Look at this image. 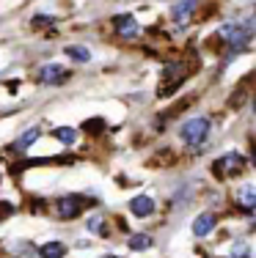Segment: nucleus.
<instances>
[{
  "mask_svg": "<svg viewBox=\"0 0 256 258\" xmlns=\"http://www.w3.org/2000/svg\"><path fill=\"white\" fill-rule=\"evenodd\" d=\"M215 168H218V173H221V176L240 173V170L245 168V159H242L240 154H226L223 159H218V162H215Z\"/></svg>",
  "mask_w": 256,
  "mask_h": 258,
  "instance_id": "39448f33",
  "label": "nucleus"
},
{
  "mask_svg": "<svg viewBox=\"0 0 256 258\" xmlns=\"http://www.w3.org/2000/svg\"><path fill=\"white\" fill-rule=\"evenodd\" d=\"M102 126H105V121H102V118H91L88 124H85V132H99Z\"/></svg>",
  "mask_w": 256,
  "mask_h": 258,
  "instance_id": "f3484780",
  "label": "nucleus"
},
{
  "mask_svg": "<svg viewBox=\"0 0 256 258\" xmlns=\"http://www.w3.org/2000/svg\"><path fill=\"white\" fill-rule=\"evenodd\" d=\"M11 212H14V206H11V204H6V201H3V204H0V220H3V217H9Z\"/></svg>",
  "mask_w": 256,
  "mask_h": 258,
  "instance_id": "6ab92c4d",
  "label": "nucleus"
},
{
  "mask_svg": "<svg viewBox=\"0 0 256 258\" xmlns=\"http://www.w3.org/2000/svg\"><path fill=\"white\" fill-rule=\"evenodd\" d=\"M83 204H85V201L80 198V195H64V198L58 201V217H64V220L77 217L80 209H83Z\"/></svg>",
  "mask_w": 256,
  "mask_h": 258,
  "instance_id": "7ed1b4c3",
  "label": "nucleus"
},
{
  "mask_svg": "<svg viewBox=\"0 0 256 258\" xmlns=\"http://www.w3.org/2000/svg\"><path fill=\"white\" fill-rule=\"evenodd\" d=\"M66 80H69V69H64L58 63H50L41 69V83H47V85H61Z\"/></svg>",
  "mask_w": 256,
  "mask_h": 258,
  "instance_id": "20e7f679",
  "label": "nucleus"
},
{
  "mask_svg": "<svg viewBox=\"0 0 256 258\" xmlns=\"http://www.w3.org/2000/svg\"><path fill=\"white\" fill-rule=\"evenodd\" d=\"M218 36L226 41L231 50H242V47L251 41V28H248V25H240V22H229V25L221 28V33H218Z\"/></svg>",
  "mask_w": 256,
  "mask_h": 258,
  "instance_id": "f257e3e1",
  "label": "nucleus"
},
{
  "mask_svg": "<svg viewBox=\"0 0 256 258\" xmlns=\"http://www.w3.org/2000/svg\"><path fill=\"white\" fill-rule=\"evenodd\" d=\"M53 138H58L61 143L69 146V143H75L77 135H75V129H69V126H58V129H53Z\"/></svg>",
  "mask_w": 256,
  "mask_h": 258,
  "instance_id": "4468645a",
  "label": "nucleus"
},
{
  "mask_svg": "<svg viewBox=\"0 0 256 258\" xmlns=\"http://www.w3.org/2000/svg\"><path fill=\"white\" fill-rule=\"evenodd\" d=\"M231 258H248V244H234V247H231Z\"/></svg>",
  "mask_w": 256,
  "mask_h": 258,
  "instance_id": "dca6fc26",
  "label": "nucleus"
},
{
  "mask_svg": "<svg viewBox=\"0 0 256 258\" xmlns=\"http://www.w3.org/2000/svg\"><path fill=\"white\" fill-rule=\"evenodd\" d=\"M39 135H41V129H39V126L28 129V132L22 135L20 140H14V149H17V151H25V149H28L30 143H36V140H39Z\"/></svg>",
  "mask_w": 256,
  "mask_h": 258,
  "instance_id": "9b49d317",
  "label": "nucleus"
},
{
  "mask_svg": "<svg viewBox=\"0 0 256 258\" xmlns=\"http://www.w3.org/2000/svg\"><path fill=\"white\" fill-rule=\"evenodd\" d=\"M237 201H240V206L245 209V212H251V209L256 206V189L251 187V184L240 187V189H237Z\"/></svg>",
  "mask_w": 256,
  "mask_h": 258,
  "instance_id": "1a4fd4ad",
  "label": "nucleus"
},
{
  "mask_svg": "<svg viewBox=\"0 0 256 258\" xmlns=\"http://www.w3.org/2000/svg\"><path fill=\"white\" fill-rule=\"evenodd\" d=\"M130 212L135 214V217H149V214H155V201H151L149 195H135V198L130 201Z\"/></svg>",
  "mask_w": 256,
  "mask_h": 258,
  "instance_id": "0eeeda50",
  "label": "nucleus"
},
{
  "mask_svg": "<svg viewBox=\"0 0 256 258\" xmlns=\"http://www.w3.org/2000/svg\"><path fill=\"white\" fill-rule=\"evenodd\" d=\"M193 11H196V0H185V3H179L174 9V20L176 22H187V17H190Z\"/></svg>",
  "mask_w": 256,
  "mask_h": 258,
  "instance_id": "f8f14e48",
  "label": "nucleus"
},
{
  "mask_svg": "<svg viewBox=\"0 0 256 258\" xmlns=\"http://www.w3.org/2000/svg\"><path fill=\"white\" fill-rule=\"evenodd\" d=\"M212 228H215V214L212 212L198 214L196 223H193V233H196V236H207V233H212Z\"/></svg>",
  "mask_w": 256,
  "mask_h": 258,
  "instance_id": "6e6552de",
  "label": "nucleus"
},
{
  "mask_svg": "<svg viewBox=\"0 0 256 258\" xmlns=\"http://www.w3.org/2000/svg\"><path fill=\"white\" fill-rule=\"evenodd\" d=\"M66 55H69L72 60H77V63H88L91 60V52L85 50V47H66Z\"/></svg>",
  "mask_w": 256,
  "mask_h": 258,
  "instance_id": "ddd939ff",
  "label": "nucleus"
},
{
  "mask_svg": "<svg viewBox=\"0 0 256 258\" xmlns=\"http://www.w3.org/2000/svg\"><path fill=\"white\" fill-rule=\"evenodd\" d=\"M179 135H182V140H185V143L201 146L207 140V135H210V121H207V118H190V121H185V124H182Z\"/></svg>",
  "mask_w": 256,
  "mask_h": 258,
  "instance_id": "f03ea898",
  "label": "nucleus"
},
{
  "mask_svg": "<svg viewBox=\"0 0 256 258\" xmlns=\"http://www.w3.org/2000/svg\"><path fill=\"white\" fill-rule=\"evenodd\" d=\"M102 258H119V255H102Z\"/></svg>",
  "mask_w": 256,
  "mask_h": 258,
  "instance_id": "aec40b11",
  "label": "nucleus"
},
{
  "mask_svg": "<svg viewBox=\"0 0 256 258\" xmlns=\"http://www.w3.org/2000/svg\"><path fill=\"white\" fill-rule=\"evenodd\" d=\"M127 244H130V250H146L151 244V239L146 236V233H135V236H130V242H127Z\"/></svg>",
  "mask_w": 256,
  "mask_h": 258,
  "instance_id": "2eb2a0df",
  "label": "nucleus"
},
{
  "mask_svg": "<svg viewBox=\"0 0 256 258\" xmlns=\"http://www.w3.org/2000/svg\"><path fill=\"white\" fill-rule=\"evenodd\" d=\"M116 30H119V36H124V39H135V36L141 33V28H138V22L132 14L116 17Z\"/></svg>",
  "mask_w": 256,
  "mask_h": 258,
  "instance_id": "423d86ee",
  "label": "nucleus"
},
{
  "mask_svg": "<svg viewBox=\"0 0 256 258\" xmlns=\"http://www.w3.org/2000/svg\"><path fill=\"white\" fill-rule=\"evenodd\" d=\"M50 22H53V17H33V28H44Z\"/></svg>",
  "mask_w": 256,
  "mask_h": 258,
  "instance_id": "a211bd4d",
  "label": "nucleus"
},
{
  "mask_svg": "<svg viewBox=\"0 0 256 258\" xmlns=\"http://www.w3.org/2000/svg\"><path fill=\"white\" fill-rule=\"evenodd\" d=\"M39 255H41V258H64V255H66V244H61V242H47V244H41V247H39Z\"/></svg>",
  "mask_w": 256,
  "mask_h": 258,
  "instance_id": "9d476101",
  "label": "nucleus"
}]
</instances>
